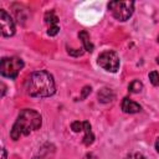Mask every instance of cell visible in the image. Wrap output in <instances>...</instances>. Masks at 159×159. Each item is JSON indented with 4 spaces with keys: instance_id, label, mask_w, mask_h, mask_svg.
I'll return each mask as SVG.
<instances>
[{
    "instance_id": "cell-1",
    "label": "cell",
    "mask_w": 159,
    "mask_h": 159,
    "mask_svg": "<svg viewBox=\"0 0 159 159\" xmlns=\"http://www.w3.org/2000/svg\"><path fill=\"white\" fill-rule=\"evenodd\" d=\"M25 91L30 97L35 98H45L52 96L56 92L52 75L47 71L32 72L25 82Z\"/></svg>"
},
{
    "instance_id": "cell-2",
    "label": "cell",
    "mask_w": 159,
    "mask_h": 159,
    "mask_svg": "<svg viewBox=\"0 0 159 159\" xmlns=\"http://www.w3.org/2000/svg\"><path fill=\"white\" fill-rule=\"evenodd\" d=\"M42 124V118L39 112L31 108L22 109L15 123L12 124V128L10 130V137L14 140L20 139L22 135H29L32 130H37Z\"/></svg>"
},
{
    "instance_id": "cell-3",
    "label": "cell",
    "mask_w": 159,
    "mask_h": 159,
    "mask_svg": "<svg viewBox=\"0 0 159 159\" xmlns=\"http://www.w3.org/2000/svg\"><path fill=\"white\" fill-rule=\"evenodd\" d=\"M24 68V61L20 57H4L0 62V73L4 77L15 80L20 71Z\"/></svg>"
},
{
    "instance_id": "cell-4",
    "label": "cell",
    "mask_w": 159,
    "mask_h": 159,
    "mask_svg": "<svg viewBox=\"0 0 159 159\" xmlns=\"http://www.w3.org/2000/svg\"><path fill=\"white\" fill-rule=\"evenodd\" d=\"M108 9L112 12L113 17L119 21H127L134 11L133 1H111L108 4Z\"/></svg>"
},
{
    "instance_id": "cell-5",
    "label": "cell",
    "mask_w": 159,
    "mask_h": 159,
    "mask_svg": "<svg viewBox=\"0 0 159 159\" xmlns=\"http://www.w3.org/2000/svg\"><path fill=\"white\" fill-rule=\"evenodd\" d=\"M97 63L106 71L108 72H117L119 70V66H120V61H119V56L117 55V52L112 51V50H107V51H103L98 55V58H97Z\"/></svg>"
},
{
    "instance_id": "cell-6",
    "label": "cell",
    "mask_w": 159,
    "mask_h": 159,
    "mask_svg": "<svg viewBox=\"0 0 159 159\" xmlns=\"http://www.w3.org/2000/svg\"><path fill=\"white\" fill-rule=\"evenodd\" d=\"M0 25H1V35L4 37H10L15 34V22L4 9L0 10Z\"/></svg>"
},
{
    "instance_id": "cell-7",
    "label": "cell",
    "mask_w": 159,
    "mask_h": 159,
    "mask_svg": "<svg viewBox=\"0 0 159 159\" xmlns=\"http://www.w3.org/2000/svg\"><path fill=\"white\" fill-rule=\"evenodd\" d=\"M120 107H122V111H123L124 113H129V114L138 113V112L142 111L140 104H138L137 102H134L133 99H130V98H128V97L123 98Z\"/></svg>"
},
{
    "instance_id": "cell-8",
    "label": "cell",
    "mask_w": 159,
    "mask_h": 159,
    "mask_svg": "<svg viewBox=\"0 0 159 159\" xmlns=\"http://www.w3.org/2000/svg\"><path fill=\"white\" fill-rule=\"evenodd\" d=\"M97 97H98V101H99L101 103H109V102H112V101L116 98V94H114V92H113L112 88H109V87H103V88H101V89L98 91Z\"/></svg>"
},
{
    "instance_id": "cell-9",
    "label": "cell",
    "mask_w": 159,
    "mask_h": 159,
    "mask_svg": "<svg viewBox=\"0 0 159 159\" xmlns=\"http://www.w3.org/2000/svg\"><path fill=\"white\" fill-rule=\"evenodd\" d=\"M78 37H80V40H81V42L83 45V50L87 51V52H92L93 48H94V46H93V43L91 41L89 34L87 31H80L78 32Z\"/></svg>"
},
{
    "instance_id": "cell-10",
    "label": "cell",
    "mask_w": 159,
    "mask_h": 159,
    "mask_svg": "<svg viewBox=\"0 0 159 159\" xmlns=\"http://www.w3.org/2000/svg\"><path fill=\"white\" fill-rule=\"evenodd\" d=\"M83 132H84V137H83V144L84 145H91L93 142H94V134L92 133V129H91V124L88 120H84L83 122Z\"/></svg>"
},
{
    "instance_id": "cell-11",
    "label": "cell",
    "mask_w": 159,
    "mask_h": 159,
    "mask_svg": "<svg viewBox=\"0 0 159 159\" xmlns=\"http://www.w3.org/2000/svg\"><path fill=\"white\" fill-rule=\"evenodd\" d=\"M45 22L48 25V27H53V26H58V17L55 14L53 10L46 11L45 14Z\"/></svg>"
},
{
    "instance_id": "cell-12",
    "label": "cell",
    "mask_w": 159,
    "mask_h": 159,
    "mask_svg": "<svg viewBox=\"0 0 159 159\" xmlns=\"http://www.w3.org/2000/svg\"><path fill=\"white\" fill-rule=\"evenodd\" d=\"M128 89H129L130 93H139L143 89V83L140 81H138V80H134V81H132L129 83Z\"/></svg>"
},
{
    "instance_id": "cell-13",
    "label": "cell",
    "mask_w": 159,
    "mask_h": 159,
    "mask_svg": "<svg viewBox=\"0 0 159 159\" xmlns=\"http://www.w3.org/2000/svg\"><path fill=\"white\" fill-rule=\"evenodd\" d=\"M149 80H150L153 86H159V73L157 71L149 72Z\"/></svg>"
},
{
    "instance_id": "cell-14",
    "label": "cell",
    "mask_w": 159,
    "mask_h": 159,
    "mask_svg": "<svg viewBox=\"0 0 159 159\" xmlns=\"http://www.w3.org/2000/svg\"><path fill=\"white\" fill-rule=\"evenodd\" d=\"M71 129H72L75 133L82 132V130H83V122H80V120H75V122H72V124H71Z\"/></svg>"
},
{
    "instance_id": "cell-15",
    "label": "cell",
    "mask_w": 159,
    "mask_h": 159,
    "mask_svg": "<svg viewBox=\"0 0 159 159\" xmlns=\"http://www.w3.org/2000/svg\"><path fill=\"white\" fill-rule=\"evenodd\" d=\"M67 52H68L70 55H72V56L78 57V56H82L84 51H83L82 48H81V50H78V48H67Z\"/></svg>"
},
{
    "instance_id": "cell-16",
    "label": "cell",
    "mask_w": 159,
    "mask_h": 159,
    "mask_svg": "<svg viewBox=\"0 0 159 159\" xmlns=\"http://www.w3.org/2000/svg\"><path fill=\"white\" fill-rule=\"evenodd\" d=\"M91 91H92V87L91 86H84L82 88V91H81V99H84L91 93Z\"/></svg>"
},
{
    "instance_id": "cell-17",
    "label": "cell",
    "mask_w": 159,
    "mask_h": 159,
    "mask_svg": "<svg viewBox=\"0 0 159 159\" xmlns=\"http://www.w3.org/2000/svg\"><path fill=\"white\" fill-rule=\"evenodd\" d=\"M60 31V26H53V27H48L47 30V35L48 36H56Z\"/></svg>"
},
{
    "instance_id": "cell-18",
    "label": "cell",
    "mask_w": 159,
    "mask_h": 159,
    "mask_svg": "<svg viewBox=\"0 0 159 159\" xmlns=\"http://www.w3.org/2000/svg\"><path fill=\"white\" fill-rule=\"evenodd\" d=\"M124 159H144V157L140 153H132L128 157H125Z\"/></svg>"
},
{
    "instance_id": "cell-19",
    "label": "cell",
    "mask_w": 159,
    "mask_h": 159,
    "mask_svg": "<svg viewBox=\"0 0 159 159\" xmlns=\"http://www.w3.org/2000/svg\"><path fill=\"white\" fill-rule=\"evenodd\" d=\"M83 159H97V157L93 154V153H88V154H86L84 155V158Z\"/></svg>"
},
{
    "instance_id": "cell-20",
    "label": "cell",
    "mask_w": 159,
    "mask_h": 159,
    "mask_svg": "<svg viewBox=\"0 0 159 159\" xmlns=\"http://www.w3.org/2000/svg\"><path fill=\"white\" fill-rule=\"evenodd\" d=\"M155 150H157V153L159 154V137H158L157 140H155Z\"/></svg>"
},
{
    "instance_id": "cell-21",
    "label": "cell",
    "mask_w": 159,
    "mask_h": 159,
    "mask_svg": "<svg viewBox=\"0 0 159 159\" xmlns=\"http://www.w3.org/2000/svg\"><path fill=\"white\" fill-rule=\"evenodd\" d=\"M1 87H2V92H1V97H4V96H5V91H6V86H5L4 83H1Z\"/></svg>"
},
{
    "instance_id": "cell-22",
    "label": "cell",
    "mask_w": 159,
    "mask_h": 159,
    "mask_svg": "<svg viewBox=\"0 0 159 159\" xmlns=\"http://www.w3.org/2000/svg\"><path fill=\"white\" fill-rule=\"evenodd\" d=\"M1 154H2V159H6V150H5V148L1 149Z\"/></svg>"
},
{
    "instance_id": "cell-23",
    "label": "cell",
    "mask_w": 159,
    "mask_h": 159,
    "mask_svg": "<svg viewBox=\"0 0 159 159\" xmlns=\"http://www.w3.org/2000/svg\"><path fill=\"white\" fill-rule=\"evenodd\" d=\"M157 63H159V57H157Z\"/></svg>"
},
{
    "instance_id": "cell-24",
    "label": "cell",
    "mask_w": 159,
    "mask_h": 159,
    "mask_svg": "<svg viewBox=\"0 0 159 159\" xmlns=\"http://www.w3.org/2000/svg\"><path fill=\"white\" fill-rule=\"evenodd\" d=\"M34 159H39V158H34Z\"/></svg>"
},
{
    "instance_id": "cell-25",
    "label": "cell",
    "mask_w": 159,
    "mask_h": 159,
    "mask_svg": "<svg viewBox=\"0 0 159 159\" xmlns=\"http://www.w3.org/2000/svg\"><path fill=\"white\" fill-rule=\"evenodd\" d=\"M158 42H159V37H158Z\"/></svg>"
}]
</instances>
